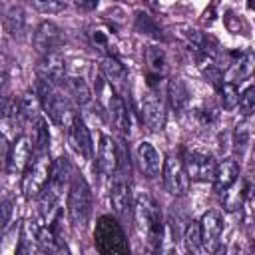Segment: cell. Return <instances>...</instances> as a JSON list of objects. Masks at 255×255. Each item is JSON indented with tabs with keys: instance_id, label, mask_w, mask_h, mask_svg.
I'll return each instance as SVG.
<instances>
[{
	"instance_id": "cell-11",
	"label": "cell",
	"mask_w": 255,
	"mask_h": 255,
	"mask_svg": "<svg viewBox=\"0 0 255 255\" xmlns=\"http://www.w3.org/2000/svg\"><path fill=\"white\" fill-rule=\"evenodd\" d=\"M32 44L42 56L48 52H58V48L64 44V32L54 22H42L32 36Z\"/></svg>"
},
{
	"instance_id": "cell-6",
	"label": "cell",
	"mask_w": 255,
	"mask_h": 255,
	"mask_svg": "<svg viewBox=\"0 0 255 255\" xmlns=\"http://www.w3.org/2000/svg\"><path fill=\"white\" fill-rule=\"evenodd\" d=\"M141 120L151 131H161L165 126V104L155 90H145L139 100Z\"/></svg>"
},
{
	"instance_id": "cell-20",
	"label": "cell",
	"mask_w": 255,
	"mask_h": 255,
	"mask_svg": "<svg viewBox=\"0 0 255 255\" xmlns=\"http://www.w3.org/2000/svg\"><path fill=\"white\" fill-rule=\"evenodd\" d=\"M145 68L149 72V78H163L167 74V54L159 46H147L145 48Z\"/></svg>"
},
{
	"instance_id": "cell-12",
	"label": "cell",
	"mask_w": 255,
	"mask_h": 255,
	"mask_svg": "<svg viewBox=\"0 0 255 255\" xmlns=\"http://www.w3.org/2000/svg\"><path fill=\"white\" fill-rule=\"evenodd\" d=\"M118 145L114 143V139L110 135H102L100 137V145H98V157H96V169L100 173V177H112L118 169Z\"/></svg>"
},
{
	"instance_id": "cell-9",
	"label": "cell",
	"mask_w": 255,
	"mask_h": 255,
	"mask_svg": "<svg viewBox=\"0 0 255 255\" xmlns=\"http://www.w3.org/2000/svg\"><path fill=\"white\" fill-rule=\"evenodd\" d=\"M185 173L189 179L193 181H207L213 177V169H215V161L211 153L199 151V149H191L185 151V157L181 159Z\"/></svg>"
},
{
	"instance_id": "cell-29",
	"label": "cell",
	"mask_w": 255,
	"mask_h": 255,
	"mask_svg": "<svg viewBox=\"0 0 255 255\" xmlns=\"http://www.w3.org/2000/svg\"><path fill=\"white\" fill-rule=\"evenodd\" d=\"M183 243L185 249L191 253L201 251V233H199V221H189L183 231Z\"/></svg>"
},
{
	"instance_id": "cell-34",
	"label": "cell",
	"mask_w": 255,
	"mask_h": 255,
	"mask_svg": "<svg viewBox=\"0 0 255 255\" xmlns=\"http://www.w3.org/2000/svg\"><path fill=\"white\" fill-rule=\"evenodd\" d=\"M36 10L44 12V14H58L66 8L64 0H28Z\"/></svg>"
},
{
	"instance_id": "cell-4",
	"label": "cell",
	"mask_w": 255,
	"mask_h": 255,
	"mask_svg": "<svg viewBox=\"0 0 255 255\" xmlns=\"http://www.w3.org/2000/svg\"><path fill=\"white\" fill-rule=\"evenodd\" d=\"M94 245L104 255H110V253H128L129 251L128 237H126L122 225L118 223V219H114L112 215H102L96 221V227H94Z\"/></svg>"
},
{
	"instance_id": "cell-10",
	"label": "cell",
	"mask_w": 255,
	"mask_h": 255,
	"mask_svg": "<svg viewBox=\"0 0 255 255\" xmlns=\"http://www.w3.org/2000/svg\"><path fill=\"white\" fill-rule=\"evenodd\" d=\"M199 233H201V249L215 251L219 247L223 233V213L219 209L205 211L199 221Z\"/></svg>"
},
{
	"instance_id": "cell-32",
	"label": "cell",
	"mask_w": 255,
	"mask_h": 255,
	"mask_svg": "<svg viewBox=\"0 0 255 255\" xmlns=\"http://www.w3.org/2000/svg\"><path fill=\"white\" fill-rule=\"evenodd\" d=\"M237 106H239V112L243 118H249L255 110V90L253 86L245 88L241 94H239V100H237Z\"/></svg>"
},
{
	"instance_id": "cell-15",
	"label": "cell",
	"mask_w": 255,
	"mask_h": 255,
	"mask_svg": "<svg viewBox=\"0 0 255 255\" xmlns=\"http://www.w3.org/2000/svg\"><path fill=\"white\" fill-rule=\"evenodd\" d=\"M38 76L58 86L64 80V76H66V62L62 58V54L60 52L44 54L40 64H38Z\"/></svg>"
},
{
	"instance_id": "cell-3",
	"label": "cell",
	"mask_w": 255,
	"mask_h": 255,
	"mask_svg": "<svg viewBox=\"0 0 255 255\" xmlns=\"http://www.w3.org/2000/svg\"><path fill=\"white\" fill-rule=\"evenodd\" d=\"M72 177H74V169H72L70 159H68L66 155H60V157L52 163L50 179H48L46 187L42 189V193L38 195V197H40V211H42V215H48V213L54 209L56 201L60 199L64 187L72 181Z\"/></svg>"
},
{
	"instance_id": "cell-8",
	"label": "cell",
	"mask_w": 255,
	"mask_h": 255,
	"mask_svg": "<svg viewBox=\"0 0 255 255\" xmlns=\"http://www.w3.org/2000/svg\"><path fill=\"white\" fill-rule=\"evenodd\" d=\"M66 131H68V143H70V147L76 151V155H78L82 161L92 159V153H94L92 135H90L88 126L84 124V120H82L78 114L74 116V120H72L70 126L66 128Z\"/></svg>"
},
{
	"instance_id": "cell-38",
	"label": "cell",
	"mask_w": 255,
	"mask_h": 255,
	"mask_svg": "<svg viewBox=\"0 0 255 255\" xmlns=\"http://www.w3.org/2000/svg\"><path fill=\"white\" fill-rule=\"evenodd\" d=\"M76 6L84 12H92V10H96L98 0H76Z\"/></svg>"
},
{
	"instance_id": "cell-21",
	"label": "cell",
	"mask_w": 255,
	"mask_h": 255,
	"mask_svg": "<svg viewBox=\"0 0 255 255\" xmlns=\"http://www.w3.org/2000/svg\"><path fill=\"white\" fill-rule=\"evenodd\" d=\"M100 68H102V74L108 78L110 84H122L128 78V68L118 56H104Z\"/></svg>"
},
{
	"instance_id": "cell-28",
	"label": "cell",
	"mask_w": 255,
	"mask_h": 255,
	"mask_svg": "<svg viewBox=\"0 0 255 255\" xmlns=\"http://www.w3.org/2000/svg\"><path fill=\"white\" fill-rule=\"evenodd\" d=\"M219 100H221V106L225 110H233L237 106V100H239V88L235 82H223L219 88Z\"/></svg>"
},
{
	"instance_id": "cell-23",
	"label": "cell",
	"mask_w": 255,
	"mask_h": 255,
	"mask_svg": "<svg viewBox=\"0 0 255 255\" xmlns=\"http://www.w3.org/2000/svg\"><path fill=\"white\" fill-rule=\"evenodd\" d=\"M88 38L92 40V44L98 50L106 52V56H116V50H114L116 44H114V36L110 30H106L102 26H92V28H88Z\"/></svg>"
},
{
	"instance_id": "cell-22",
	"label": "cell",
	"mask_w": 255,
	"mask_h": 255,
	"mask_svg": "<svg viewBox=\"0 0 255 255\" xmlns=\"http://www.w3.org/2000/svg\"><path fill=\"white\" fill-rule=\"evenodd\" d=\"M167 102H169V106L175 112H179V110H183L187 106V102H189V90L183 84V80L171 78L167 82Z\"/></svg>"
},
{
	"instance_id": "cell-1",
	"label": "cell",
	"mask_w": 255,
	"mask_h": 255,
	"mask_svg": "<svg viewBox=\"0 0 255 255\" xmlns=\"http://www.w3.org/2000/svg\"><path fill=\"white\" fill-rule=\"evenodd\" d=\"M133 221L137 233L145 239L149 249H159L163 239V217L157 201L149 191H137L133 201Z\"/></svg>"
},
{
	"instance_id": "cell-37",
	"label": "cell",
	"mask_w": 255,
	"mask_h": 255,
	"mask_svg": "<svg viewBox=\"0 0 255 255\" xmlns=\"http://www.w3.org/2000/svg\"><path fill=\"white\" fill-rule=\"evenodd\" d=\"M10 217H12V201H2L0 203V229L6 227Z\"/></svg>"
},
{
	"instance_id": "cell-33",
	"label": "cell",
	"mask_w": 255,
	"mask_h": 255,
	"mask_svg": "<svg viewBox=\"0 0 255 255\" xmlns=\"http://www.w3.org/2000/svg\"><path fill=\"white\" fill-rule=\"evenodd\" d=\"M16 114H18V100H14L10 94L0 92V118L8 120V118H16Z\"/></svg>"
},
{
	"instance_id": "cell-25",
	"label": "cell",
	"mask_w": 255,
	"mask_h": 255,
	"mask_svg": "<svg viewBox=\"0 0 255 255\" xmlns=\"http://www.w3.org/2000/svg\"><path fill=\"white\" fill-rule=\"evenodd\" d=\"M38 108H40V102H38V96L36 94H24L20 100H18V118L22 122H36L38 120Z\"/></svg>"
},
{
	"instance_id": "cell-7",
	"label": "cell",
	"mask_w": 255,
	"mask_h": 255,
	"mask_svg": "<svg viewBox=\"0 0 255 255\" xmlns=\"http://www.w3.org/2000/svg\"><path fill=\"white\" fill-rule=\"evenodd\" d=\"M161 173H163V185L167 189V193L171 195H183L189 187V177L185 173V167H183V161L175 155H167L163 159V167H161Z\"/></svg>"
},
{
	"instance_id": "cell-35",
	"label": "cell",
	"mask_w": 255,
	"mask_h": 255,
	"mask_svg": "<svg viewBox=\"0 0 255 255\" xmlns=\"http://www.w3.org/2000/svg\"><path fill=\"white\" fill-rule=\"evenodd\" d=\"M249 137H251V129H249V126H247V124H239V126L235 128V137H233V143H235L237 153H241V151L247 147Z\"/></svg>"
},
{
	"instance_id": "cell-26",
	"label": "cell",
	"mask_w": 255,
	"mask_h": 255,
	"mask_svg": "<svg viewBox=\"0 0 255 255\" xmlns=\"http://www.w3.org/2000/svg\"><path fill=\"white\" fill-rule=\"evenodd\" d=\"M32 153H42V151H48V145H50V131H48V126L42 118L36 120L34 128H32Z\"/></svg>"
},
{
	"instance_id": "cell-16",
	"label": "cell",
	"mask_w": 255,
	"mask_h": 255,
	"mask_svg": "<svg viewBox=\"0 0 255 255\" xmlns=\"http://www.w3.org/2000/svg\"><path fill=\"white\" fill-rule=\"evenodd\" d=\"M108 112H110V120H112L114 128L122 135H129V131H131V116H129V110H128V106H126L122 96H118V94L110 96Z\"/></svg>"
},
{
	"instance_id": "cell-27",
	"label": "cell",
	"mask_w": 255,
	"mask_h": 255,
	"mask_svg": "<svg viewBox=\"0 0 255 255\" xmlns=\"http://www.w3.org/2000/svg\"><path fill=\"white\" fill-rule=\"evenodd\" d=\"M70 90H72L76 102L82 108H88V106L94 104V94H92V90H90V86L86 84L84 78H72L70 80Z\"/></svg>"
},
{
	"instance_id": "cell-19",
	"label": "cell",
	"mask_w": 255,
	"mask_h": 255,
	"mask_svg": "<svg viewBox=\"0 0 255 255\" xmlns=\"http://www.w3.org/2000/svg\"><path fill=\"white\" fill-rule=\"evenodd\" d=\"M249 191H251V185H249V181L247 179H235L225 191H223V207L227 209V211H237V209H241L243 207V203H245V199H247V195H249Z\"/></svg>"
},
{
	"instance_id": "cell-14",
	"label": "cell",
	"mask_w": 255,
	"mask_h": 255,
	"mask_svg": "<svg viewBox=\"0 0 255 255\" xmlns=\"http://www.w3.org/2000/svg\"><path fill=\"white\" fill-rule=\"evenodd\" d=\"M135 159H137V167H139L141 175H145L149 179L159 175L161 155H159V151L149 141H139V145L135 149Z\"/></svg>"
},
{
	"instance_id": "cell-2",
	"label": "cell",
	"mask_w": 255,
	"mask_h": 255,
	"mask_svg": "<svg viewBox=\"0 0 255 255\" xmlns=\"http://www.w3.org/2000/svg\"><path fill=\"white\" fill-rule=\"evenodd\" d=\"M92 215V189L82 175H74L68 191V217L76 231L86 229Z\"/></svg>"
},
{
	"instance_id": "cell-30",
	"label": "cell",
	"mask_w": 255,
	"mask_h": 255,
	"mask_svg": "<svg viewBox=\"0 0 255 255\" xmlns=\"http://www.w3.org/2000/svg\"><path fill=\"white\" fill-rule=\"evenodd\" d=\"M251 70H253V54L245 52L243 56H239V62H235V66H233V80H229V82H243L245 78L251 76Z\"/></svg>"
},
{
	"instance_id": "cell-5",
	"label": "cell",
	"mask_w": 255,
	"mask_h": 255,
	"mask_svg": "<svg viewBox=\"0 0 255 255\" xmlns=\"http://www.w3.org/2000/svg\"><path fill=\"white\" fill-rule=\"evenodd\" d=\"M50 169H52V159L48 151L34 153V159L28 161L24 173H22V191L26 199L38 197L42 189L46 187L50 179Z\"/></svg>"
},
{
	"instance_id": "cell-31",
	"label": "cell",
	"mask_w": 255,
	"mask_h": 255,
	"mask_svg": "<svg viewBox=\"0 0 255 255\" xmlns=\"http://www.w3.org/2000/svg\"><path fill=\"white\" fill-rule=\"evenodd\" d=\"M135 28L141 32V34H147V36H151V38H155V40H159L161 38V30H159V26L147 16V14H137L135 16Z\"/></svg>"
},
{
	"instance_id": "cell-17",
	"label": "cell",
	"mask_w": 255,
	"mask_h": 255,
	"mask_svg": "<svg viewBox=\"0 0 255 255\" xmlns=\"http://www.w3.org/2000/svg\"><path fill=\"white\" fill-rule=\"evenodd\" d=\"M0 20L4 30L12 36V38H22L26 32V14L22 10L20 4H8L2 8L0 12Z\"/></svg>"
},
{
	"instance_id": "cell-18",
	"label": "cell",
	"mask_w": 255,
	"mask_h": 255,
	"mask_svg": "<svg viewBox=\"0 0 255 255\" xmlns=\"http://www.w3.org/2000/svg\"><path fill=\"white\" fill-rule=\"evenodd\" d=\"M237 177H239V163H237V159L225 157V159H221L219 165H215L211 179H213L215 191H217V193H223Z\"/></svg>"
},
{
	"instance_id": "cell-24",
	"label": "cell",
	"mask_w": 255,
	"mask_h": 255,
	"mask_svg": "<svg viewBox=\"0 0 255 255\" xmlns=\"http://www.w3.org/2000/svg\"><path fill=\"white\" fill-rule=\"evenodd\" d=\"M38 231L40 227L34 223V221H24L22 225V233H20V243L16 247L18 253H32V251H38L40 245H38Z\"/></svg>"
},
{
	"instance_id": "cell-36",
	"label": "cell",
	"mask_w": 255,
	"mask_h": 255,
	"mask_svg": "<svg viewBox=\"0 0 255 255\" xmlns=\"http://www.w3.org/2000/svg\"><path fill=\"white\" fill-rule=\"evenodd\" d=\"M203 76H205V80H207L215 90H217V88L223 84V80H225V78H223V72H221L219 68H215V66H207V68L203 70Z\"/></svg>"
},
{
	"instance_id": "cell-13",
	"label": "cell",
	"mask_w": 255,
	"mask_h": 255,
	"mask_svg": "<svg viewBox=\"0 0 255 255\" xmlns=\"http://www.w3.org/2000/svg\"><path fill=\"white\" fill-rule=\"evenodd\" d=\"M32 155V143L26 135L16 137V141L10 145L8 149V157H6V169L10 175H20L24 173L28 161Z\"/></svg>"
}]
</instances>
